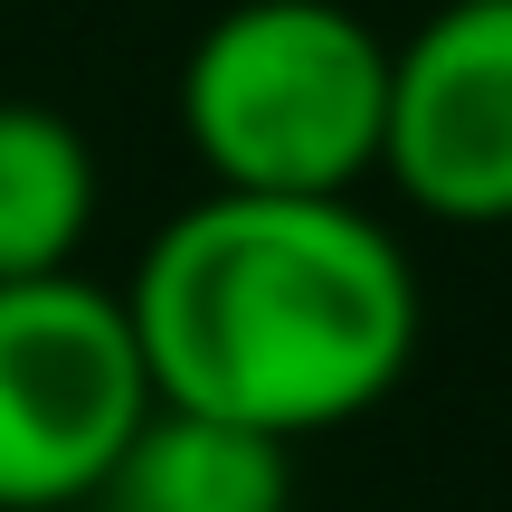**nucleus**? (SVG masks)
Segmentation results:
<instances>
[{
	"label": "nucleus",
	"mask_w": 512,
	"mask_h": 512,
	"mask_svg": "<svg viewBox=\"0 0 512 512\" xmlns=\"http://www.w3.org/2000/svg\"><path fill=\"white\" fill-rule=\"evenodd\" d=\"M380 171L446 228H512V0H446L389 48Z\"/></svg>",
	"instance_id": "obj_4"
},
{
	"label": "nucleus",
	"mask_w": 512,
	"mask_h": 512,
	"mask_svg": "<svg viewBox=\"0 0 512 512\" xmlns=\"http://www.w3.org/2000/svg\"><path fill=\"white\" fill-rule=\"evenodd\" d=\"M389 133V38L342 0H228L181 57V143L209 190L361 200Z\"/></svg>",
	"instance_id": "obj_2"
},
{
	"label": "nucleus",
	"mask_w": 512,
	"mask_h": 512,
	"mask_svg": "<svg viewBox=\"0 0 512 512\" xmlns=\"http://www.w3.org/2000/svg\"><path fill=\"white\" fill-rule=\"evenodd\" d=\"M152 408L162 399L114 285H0V512L95 503Z\"/></svg>",
	"instance_id": "obj_3"
},
{
	"label": "nucleus",
	"mask_w": 512,
	"mask_h": 512,
	"mask_svg": "<svg viewBox=\"0 0 512 512\" xmlns=\"http://www.w3.org/2000/svg\"><path fill=\"white\" fill-rule=\"evenodd\" d=\"M152 399L247 437L351 427L418 361V266L361 200L209 190L143 247L124 285Z\"/></svg>",
	"instance_id": "obj_1"
},
{
	"label": "nucleus",
	"mask_w": 512,
	"mask_h": 512,
	"mask_svg": "<svg viewBox=\"0 0 512 512\" xmlns=\"http://www.w3.org/2000/svg\"><path fill=\"white\" fill-rule=\"evenodd\" d=\"M95 228V152L57 105L0 95V285L76 275Z\"/></svg>",
	"instance_id": "obj_6"
},
{
	"label": "nucleus",
	"mask_w": 512,
	"mask_h": 512,
	"mask_svg": "<svg viewBox=\"0 0 512 512\" xmlns=\"http://www.w3.org/2000/svg\"><path fill=\"white\" fill-rule=\"evenodd\" d=\"M285 503H294V446L247 437L228 418H190V408H152L95 494V512H285Z\"/></svg>",
	"instance_id": "obj_5"
}]
</instances>
